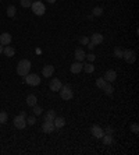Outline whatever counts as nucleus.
Wrapping results in <instances>:
<instances>
[{"label": "nucleus", "instance_id": "2f4dec72", "mask_svg": "<svg viewBox=\"0 0 139 155\" xmlns=\"http://www.w3.org/2000/svg\"><path fill=\"white\" fill-rule=\"evenodd\" d=\"M35 122H36V118H35V116H29V118L27 119V124H31V126H32V124H35Z\"/></svg>", "mask_w": 139, "mask_h": 155}, {"label": "nucleus", "instance_id": "c756f323", "mask_svg": "<svg viewBox=\"0 0 139 155\" xmlns=\"http://www.w3.org/2000/svg\"><path fill=\"white\" fill-rule=\"evenodd\" d=\"M131 131L134 134H139V126H138V123H134L132 126H131Z\"/></svg>", "mask_w": 139, "mask_h": 155}, {"label": "nucleus", "instance_id": "412c9836", "mask_svg": "<svg viewBox=\"0 0 139 155\" xmlns=\"http://www.w3.org/2000/svg\"><path fill=\"white\" fill-rule=\"evenodd\" d=\"M82 70H85L88 74H92L93 71H95V66L92 63H85L84 64V67H82Z\"/></svg>", "mask_w": 139, "mask_h": 155}, {"label": "nucleus", "instance_id": "f03ea898", "mask_svg": "<svg viewBox=\"0 0 139 155\" xmlns=\"http://www.w3.org/2000/svg\"><path fill=\"white\" fill-rule=\"evenodd\" d=\"M31 9H32L33 14H36V16H43V14H45V11H46V7H45V4H43L42 1H39V0H35V1H32Z\"/></svg>", "mask_w": 139, "mask_h": 155}, {"label": "nucleus", "instance_id": "a211bd4d", "mask_svg": "<svg viewBox=\"0 0 139 155\" xmlns=\"http://www.w3.org/2000/svg\"><path fill=\"white\" fill-rule=\"evenodd\" d=\"M36 102H38V98L35 95H33V94H31V95H28L27 96V105L28 106H35V105H36Z\"/></svg>", "mask_w": 139, "mask_h": 155}, {"label": "nucleus", "instance_id": "9b49d317", "mask_svg": "<svg viewBox=\"0 0 139 155\" xmlns=\"http://www.w3.org/2000/svg\"><path fill=\"white\" fill-rule=\"evenodd\" d=\"M53 73H54V67L52 66V64H46V66L43 67V70H42V75L43 77H46V78L52 77Z\"/></svg>", "mask_w": 139, "mask_h": 155}, {"label": "nucleus", "instance_id": "f3484780", "mask_svg": "<svg viewBox=\"0 0 139 155\" xmlns=\"http://www.w3.org/2000/svg\"><path fill=\"white\" fill-rule=\"evenodd\" d=\"M53 123H54V126H56V128H61V127H64L65 119L61 118V116H56L53 120Z\"/></svg>", "mask_w": 139, "mask_h": 155}, {"label": "nucleus", "instance_id": "bb28decb", "mask_svg": "<svg viewBox=\"0 0 139 155\" xmlns=\"http://www.w3.org/2000/svg\"><path fill=\"white\" fill-rule=\"evenodd\" d=\"M20 3H21V6L24 9H28V7H31V4H32V0H20Z\"/></svg>", "mask_w": 139, "mask_h": 155}, {"label": "nucleus", "instance_id": "ddd939ff", "mask_svg": "<svg viewBox=\"0 0 139 155\" xmlns=\"http://www.w3.org/2000/svg\"><path fill=\"white\" fill-rule=\"evenodd\" d=\"M93 45H100V43L104 41V38H103V35L102 34H92V37H91V39H89Z\"/></svg>", "mask_w": 139, "mask_h": 155}, {"label": "nucleus", "instance_id": "6ab92c4d", "mask_svg": "<svg viewBox=\"0 0 139 155\" xmlns=\"http://www.w3.org/2000/svg\"><path fill=\"white\" fill-rule=\"evenodd\" d=\"M3 53H4L6 56H9V57H13V56L16 55V49L7 45V46H4V49H3Z\"/></svg>", "mask_w": 139, "mask_h": 155}, {"label": "nucleus", "instance_id": "72a5a7b5", "mask_svg": "<svg viewBox=\"0 0 139 155\" xmlns=\"http://www.w3.org/2000/svg\"><path fill=\"white\" fill-rule=\"evenodd\" d=\"M88 48H89V50H93V49H95V45H93V43L89 41V43H88Z\"/></svg>", "mask_w": 139, "mask_h": 155}, {"label": "nucleus", "instance_id": "20e7f679", "mask_svg": "<svg viewBox=\"0 0 139 155\" xmlns=\"http://www.w3.org/2000/svg\"><path fill=\"white\" fill-rule=\"evenodd\" d=\"M123 59L127 62V63H134L135 60H136V53H135V50L132 49H127V50H123Z\"/></svg>", "mask_w": 139, "mask_h": 155}, {"label": "nucleus", "instance_id": "6e6552de", "mask_svg": "<svg viewBox=\"0 0 139 155\" xmlns=\"http://www.w3.org/2000/svg\"><path fill=\"white\" fill-rule=\"evenodd\" d=\"M54 130H56V126H54L53 122H45V123L42 124V131L46 134H50L53 133Z\"/></svg>", "mask_w": 139, "mask_h": 155}, {"label": "nucleus", "instance_id": "f704fd0d", "mask_svg": "<svg viewBox=\"0 0 139 155\" xmlns=\"http://www.w3.org/2000/svg\"><path fill=\"white\" fill-rule=\"evenodd\" d=\"M111 133H113L111 127H107V128H106V133H104V134H111Z\"/></svg>", "mask_w": 139, "mask_h": 155}, {"label": "nucleus", "instance_id": "a878e982", "mask_svg": "<svg viewBox=\"0 0 139 155\" xmlns=\"http://www.w3.org/2000/svg\"><path fill=\"white\" fill-rule=\"evenodd\" d=\"M103 14V9L102 7H95L92 10V16H102Z\"/></svg>", "mask_w": 139, "mask_h": 155}, {"label": "nucleus", "instance_id": "b1692460", "mask_svg": "<svg viewBox=\"0 0 139 155\" xmlns=\"http://www.w3.org/2000/svg\"><path fill=\"white\" fill-rule=\"evenodd\" d=\"M103 90H104V92H106L107 95H111L113 92H114V88H113V85L110 84V83H107V85L104 87Z\"/></svg>", "mask_w": 139, "mask_h": 155}, {"label": "nucleus", "instance_id": "58836bf2", "mask_svg": "<svg viewBox=\"0 0 139 155\" xmlns=\"http://www.w3.org/2000/svg\"><path fill=\"white\" fill-rule=\"evenodd\" d=\"M33 1H35V0H33Z\"/></svg>", "mask_w": 139, "mask_h": 155}, {"label": "nucleus", "instance_id": "9d476101", "mask_svg": "<svg viewBox=\"0 0 139 155\" xmlns=\"http://www.w3.org/2000/svg\"><path fill=\"white\" fill-rule=\"evenodd\" d=\"M11 35L9 32H3L1 35H0V45H3V46H7V45H10L11 42Z\"/></svg>", "mask_w": 139, "mask_h": 155}, {"label": "nucleus", "instance_id": "423d86ee", "mask_svg": "<svg viewBox=\"0 0 139 155\" xmlns=\"http://www.w3.org/2000/svg\"><path fill=\"white\" fill-rule=\"evenodd\" d=\"M14 126H16L17 128H20V130L25 128V126H27V118H24L21 115L16 116V118H14Z\"/></svg>", "mask_w": 139, "mask_h": 155}, {"label": "nucleus", "instance_id": "c85d7f7f", "mask_svg": "<svg viewBox=\"0 0 139 155\" xmlns=\"http://www.w3.org/2000/svg\"><path fill=\"white\" fill-rule=\"evenodd\" d=\"M42 108L40 106H38V105H35L33 106V113H35V116H39V115H42Z\"/></svg>", "mask_w": 139, "mask_h": 155}, {"label": "nucleus", "instance_id": "2eb2a0df", "mask_svg": "<svg viewBox=\"0 0 139 155\" xmlns=\"http://www.w3.org/2000/svg\"><path fill=\"white\" fill-rule=\"evenodd\" d=\"M85 56H86V53L84 52V49L82 48L75 49V60H77V62H82V60L85 59Z\"/></svg>", "mask_w": 139, "mask_h": 155}, {"label": "nucleus", "instance_id": "f257e3e1", "mask_svg": "<svg viewBox=\"0 0 139 155\" xmlns=\"http://www.w3.org/2000/svg\"><path fill=\"white\" fill-rule=\"evenodd\" d=\"M31 67H32V64L28 59H22L18 62L17 64V74L18 75H22V77H25L27 74H29V71H31Z\"/></svg>", "mask_w": 139, "mask_h": 155}, {"label": "nucleus", "instance_id": "c9c22d12", "mask_svg": "<svg viewBox=\"0 0 139 155\" xmlns=\"http://www.w3.org/2000/svg\"><path fill=\"white\" fill-rule=\"evenodd\" d=\"M20 115H21V116H24V118H27V113H25V112H20Z\"/></svg>", "mask_w": 139, "mask_h": 155}, {"label": "nucleus", "instance_id": "39448f33", "mask_svg": "<svg viewBox=\"0 0 139 155\" xmlns=\"http://www.w3.org/2000/svg\"><path fill=\"white\" fill-rule=\"evenodd\" d=\"M25 83L28 85H39L40 84V77L38 74H27L25 75Z\"/></svg>", "mask_w": 139, "mask_h": 155}, {"label": "nucleus", "instance_id": "dca6fc26", "mask_svg": "<svg viewBox=\"0 0 139 155\" xmlns=\"http://www.w3.org/2000/svg\"><path fill=\"white\" fill-rule=\"evenodd\" d=\"M56 116H57V115H56V112H54L53 109H50V111H48V112L45 113V116H43V120H45V122H53Z\"/></svg>", "mask_w": 139, "mask_h": 155}, {"label": "nucleus", "instance_id": "473e14b6", "mask_svg": "<svg viewBox=\"0 0 139 155\" xmlns=\"http://www.w3.org/2000/svg\"><path fill=\"white\" fill-rule=\"evenodd\" d=\"M85 57H86V59H88V60H89L91 63H92V62H93V60H95V59H96V56H95V55L92 53V52H91V53H88V55H86Z\"/></svg>", "mask_w": 139, "mask_h": 155}, {"label": "nucleus", "instance_id": "e433bc0d", "mask_svg": "<svg viewBox=\"0 0 139 155\" xmlns=\"http://www.w3.org/2000/svg\"><path fill=\"white\" fill-rule=\"evenodd\" d=\"M3 49H4V46H3V45H0V53H3Z\"/></svg>", "mask_w": 139, "mask_h": 155}, {"label": "nucleus", "instance_id": "393cba45", "mask_svg": "<svg viewBox=\"0 0 139 155\" xmlns=\"http://www.w3.org/2000/svg\"><path fill=\"white\" fill-rule=\"evenodd\" d=\"M7 119H9L7 113H6V112H0V124L7 123Z\"/></svg>", "mask_w": 139, "mask_h": 155}, {"label": "nucleus", "instance_id": "7ed1b4c3", "mask_svg": "<svg viewBox=\"0 0 139 155\" xmlns=\"http://www.w3.org/2000/svg\"><path fill=\"white\" fill-rule=\"evenodd\" d=\"M60 96H61V99H64V101H70V99H72V96H74V92L71 90V87L70 85H64L60 88Z\"/></svg>", "mask_w": 139, "mask_h": 155}, {"label": "nucleus", "instance_id": "f8f14e48", "mask_svg": "<svg viewBox=\"0 0 139 155\" xmlns=\"http://www.w3.org/2000/svg\"><path fill=\"white\" fill-rule=\"evenodd\" d=\"M61 87H63V84H61V81H60L59 78H53V80L50 81V90H52L53 92L60 91Z\"/></svg>", "mask_w": 139, "mask_h": 155}, {"label": "nucleus", "instance_id": "4c0bfd02", "mask_svg": "<svg viewBox=\"0 0 139 155\" xmlns=\"http://www.w3.org/2000/svg\"><path fill=\"white\" fill-rule=\"evenodd\" d=\"M46 1H48V3H52V4H53V3H56V0H46Z\"/></svg>", "mask_w": 139, "mask_h": 155}, {"label": "nucleus", "instance_id": "4468645a", "mask_svg": "<svg viewBox=\"0 0 139 155\" xmlns=\"http://www.w3.org/2000/svg\"><path fill=\"white\" fill-rule=\"evenodd\" d=\"M82 67H84V64L82 62H75V63L71 64V73H74V74H78L79 71H82Z\"/></svg>", "mask_w": 139, "mask_h": 155}, {"label": "nucleus", "instance_id": "5701e85b", "mask_svg": "<svg viewBox=\"0 0 139 155\" xmlns=\"http://www.w3.org/2000/svg\"><path fill=\"white\" fill-rule=\"evenodd\" d=\"M16 6H9L7 7V16L9 17H14L16 16Z\"/></svg>", "mask_w": 139, "mask_h": 155}, {"label": "nucleus", "instance_id": "aec40b11", "mask_svg": "<svg viewBox=\"0 0 139 155\" xmlns=\"http://www.w3.org/2000/svg\"><path fill=\"white\" fill-rule=\"evenodd\" d=\"M103 145H111L113 144V136L111 134H104L102 137Z\"/></svg>", "mask_w": 139, "mask_h": 155}, {"label": "nucleus", "instance_id": "1a4fd4ad", "mask_svg": "<svg viewBox=\"0 0 139 155\" xmlns=\"http://www.w3.org/2000/svg\"><path fill=\"white\" fill-rule=\"evenodd\" d=\"M107 83H113V81L117 80V73L114 71V70H107L106 73H104V77H103Z\"/></svg>", "mask_w": 139, "mask_h": 155}, {"label": "nucleus", "instance_id": "cd10ccee", "mask_svg": "<svg viewBox=\"0 0 139 155\" xmlns=\"http://www.w3.org/2000/svg\"><path fill=\"white\" fill-rule=\"evenodd\" d=\"M114 56H116V57H120V59L123 57V50L118 48V46L117 48H114Z\"/></svg>", "mask_w": 139, "mask_h": 155}, {"label": "nucleus", "instance_id": "4be33fe9", "mask_svg": "<svg viewBox=\"0 0 139 155\" xmlns=\"http://www.w3.org/2000/svg\"><path fill=\"white\" fill-rule=\"evenodd\" d=\"M96 85L99 87V88H102V90H103V88L107 85V81L104 80L103 77H102V78H97V80H96Z\"/></svg>", "mask_w": 139, "mask_h": 155}, {"label": "nucleus", "instance_id": "0eeeda50", "mask_svg": "<svg viewBox=\"0 0 139 155\" xmlns=\"http://www.w3.org/2000/svg\"><path fill=\"white\" fill-rule=\"evenodd\" d=\"M91 133H92V136H93V137H96V138H102L103 136H104V130H103L100 126L95 124V126H92Z\"/></svg>", "mask_w": 139, "mask_h": 155}, {"label": "nucleus", "instance_id": "7c9ffc66", "mask_svg": "<svg viewBox=\"0 0 139 155\" xmlns=\"http://www.w3.org/2000/svg\"><path fill=\"white\" fill-rule=\"evenodd\" d=\"M79 43L81 45H88V43H89V38L88 37H81L79 38Z\"/></svg>", "mask_w": 139, "mask_h": 155}]
</instances>
